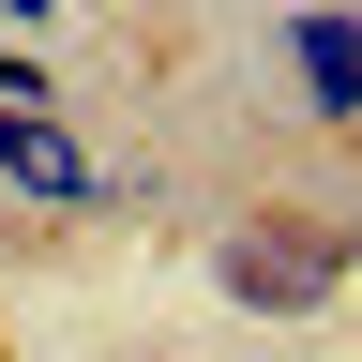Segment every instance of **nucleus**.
Listing matches in <instances>:
<instances>
[{"mask_svg": "<svg viewBox=\"0 0 362 362\" xmlns=\"http://www.w3.org/2000/svg\"><path fill=\"white\" fill-rule=\"evenodd\" d=\"M347 226H317V211H242V226H211V287L242 302V317H317L347 287Z\"/></svg>", "mask_w": 362, "mask_h": 362, "instance_id": "obj_1", "label": "nucleus"}, {"mask_svg": "<svg viewBox=\"0 0 362 362\" xmlns=\"http://www.w3.org/2000/svg\"><path fill=\"white\" fill-rule=\"evenodd\" d=\"M0 197H16L30 226H76V211H106V151H90V136L61 121V106H0Z\"/></svg>", "mask_w": 362, "mask_h": 362, "instance_id": "obj_2", "label": "nucleus"}, {"mask_svg": "<svg viewBox=\"0 0 362 362\" xmlns=\"http://www.w3.org/2000/svg\"><path fill=\"white\" fill-rule=\"evenodd\" d=\"M272 61H287V90H302L317 136H362V16L302 0V16H272Z\"/></svg>", "mask_w": 362, "mask_h": 362, "instance_id": "obj_3", "label": "nucleus"}, {"mask_svg": "<svg viewBox=\"0 0 362 362\" xmlns=\"http://www.w3.org/2000/svg\"><path fill=\"white\" fill-rule=\"evenodd\" d=\"M0 106H16V121H30V106H61V61H30V45H0Z\"/></svg>", "mask_w": 362, "mask_h": 362, "instance_id": "obj_4", "label": "nucleus"}, {"mask_svg": "<svg viewBox=\"0 0 362 362\" xmlns=\"http://www.w3.org/2000/svg\"><path fill=\"white\" fill-rule=\"evenodd\" d=\"M30 30H61V0H0V45H30Z\"/></svg>", "mask_w": 362, "mask_h": 362, "instance_id": "obj_5", "label": "nucleus"}, {"mask_svg": "<svg viewBox=\"0 0 362 362\" xmlns=\"http://www.w3.org/2000/svg\"><path fill=\"white\" fill-rule=\"evenodd\" d=\"M332 16H362V0H332Z\"/></svg>", "mask_w": 362, "mask_h": 362, "instance_id": "obj_6", "label": "nucleus"}, {"mask_svg": "<svg viewBox=\"0 0 362 362\" xmlns=\"http://www.w3.org/2000/svg\"><path fill=\"white\" fill-rule=\"evenodd\" d=\"M136 362H166V347H136Z\"/></svg>", "mask_w": 362, "mask_h": 362, "instance_id": "obj_7", "label": "nucleus"}]
</instances>
